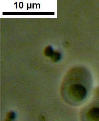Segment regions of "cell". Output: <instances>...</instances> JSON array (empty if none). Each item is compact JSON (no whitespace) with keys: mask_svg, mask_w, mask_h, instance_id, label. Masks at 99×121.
Here are the masks:
<instances>
[{"mask_svg":"<svg viewBox=\"0 0 99 121\" xmlns=\"http://www.w3.org/2000/svg\"><path fill=\"white\" fill-rule=\"evenodd\" d=\"M69 97L75 102L81 103L88 95V89L84 83L75 82L70 85L68 88Z\"/></svg>","mask_w":99,"mask_h":121,"instance_id":"cell-1","label":"cell"},{"mask_svg":"<svg viewBox=\"0 0 99 121\" xmlns=\"http://www.w3.org/2000/svg\"><path fill=\"white\" fill-rule=\"evenodd\" d=\"M87 115L90 121H99V107H92L89 110Z\"/></svg>","mask_w":99,"mask_h":121,"instance_id":"cell-2","label":"cell"},{"mask_svg":"<svg viewBox=\"0 0 99 121\" xmlns=\"http://www.w3.org/2000/svg\"><path fill=\"white\" fill-rule=\"evenodd\" d=\"M15 114L13 112H11L8 113L7 114V118L9 120H14L15 118Z\"/></svg>","mask_w":99,"mask_h":121,"instance_id":"cell-3","label":"cell"},{"mask_svg":"<svg viewBox=\"0 0 99 121\" xmlns=\"http://www.w3.org/2000/svg\"><path fill=\"white\" fill-rule=\"evenodd\" d=\"M5 121H12L11 120H9V119H8L6 120Z\"/></svg>","mask_w":99,"mask_h":121,"instance_id":"cell-4","label":"cell"}]
</instances>
